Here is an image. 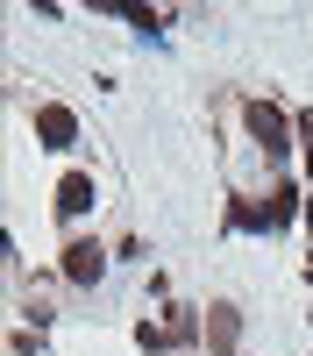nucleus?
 I'll use <instances>...</instances> for the list:
<instances>
[{
	"label": "nucleus",
	"mask_w": 313,
	"mask_h": 356,
	"mask_svg": "<svg viewBox=\"0 0 313 356\" xmlns=\"http://www.w3.org/2000/svg\"><path fill=\"white\" fill-rule=\"evenodd\" d=\"M235 307H207V321H199V335H207V349H235Z\"/></svg>",
	"instance_id": "obj_6"
},
{
	"label": "nucleus",
	"mask_w": 313,
	"mask_h": 356,
	"mask_svg": "<svg viewBox=\"0 0 313 356\" xmlns=\"http://www.w3.org/2000/svg\"><path fill=\"white\" fill-rule=\"evenodd\" d=\"M93 200H100L93 193V171H65V178H57V214H65V221H78Z\"/></svg>",
	"instance_id": "obj_4"
},
{
	"label": "nucleus",
	"mask_w": 313,
	"mask_h": 356,
	"mask_svg": "<svg viewBox=\"0 0 313 356\" xmlns=\"http://www.w3.org/2000/svg\"><path fill=\"white\" fill-rule=\"evenodd\" d=\"M228 221H235L242 235H264V228H271V207H249V200H235V207H228Z\"/></svg>",
	"instance_id": "obj_7"
},
{
	"label": "nucleus",
	"mask_w": 313,
	"mask_h": 356,
	"mask_svg": "<svg viewBox=\"0 0 313 356\" xmlns=\"http://www.w3.org/2000/svg\"><path fill=\"white\" fill-rule=\"evenodd\" d=\"M242 122H249V136L264 143L271 157H285V150H292V143H285V114H278L271 100H249V107H242Z\"/></svg>",
	"instance_id": "obj_3"
},
{
	"label": "nucleus",
	"mask_w": 313,
	"mask_h": 356,
	"mask_svg": "<svg viewBox=\"0 0 313 356\" xmlns=\"http://www.w3.org/2000/svg\"><path fill=\"white\" fill-rule=\"evenodd\" d=\"M65 278L71 285H100L107 278V250L93 243V235H71V243H65Z\"/></svg>",
	"instance_id": "obj_2"
},
{
	"label": "nucleus",
	"mask_w": 313,
	"mask_h": 356,
	"mask_svg": "<svg viewBox=\"0 0 313 356\" xmlns=\"http://www.w3.org/2000/svg\"><path fill=\"white\" fill-rule=\"evenodd\" d=\"M135 335H142V349H171V342H185V335H192V321H185L178 307H171L164 321H142Z\"/></svg>",
	"instance_id": "obj_5"
},
{
	"label": "nucleus",
	"mask_w": 313,
	"mask_h": 356,
	"mask_svg": "<svg viewBox=\"0 0 313 356\" xmlns=\"http://www.w3.org/2000/svg\"><path fill=\"white\" fill-rule=\"evenodd\" d=\"M306 228H313V200H306Z\"/></svg>",
	"instance_id": "obj_9"
},
{
	"label": "nucleus",
	"mask_w": 313,
	"mask_h": 356,
	"mask_svg": "<svg viewBox=\"0 0 313 356\" xmlns=\"http://www.w3.org/2000/svg\"><path fill=\"white\" fill-rule=\"evenodd\" d=\"M264 207H271V228H278V221H285V214H292V207H299V193H292V186H278V193H271Z\"/></svg>",
	"instance_id": "obj_8"
},
{
	"label": "nucleus",
	"mask_w": 313,
	"mask_h": 356,
	"mask_svg": "<svg viewBox=\"0 0 313 356\" xmlns=\"http://www.w3.org/2000/svg\"><path fill=\"white\" fill-rule=\"evenodd\" d=\"M36 136H43V150H71L78 143V114L65 100H36Z\"/></svg>",
	"instance_id": "obj_1"
}]
</instances>
